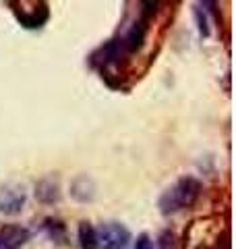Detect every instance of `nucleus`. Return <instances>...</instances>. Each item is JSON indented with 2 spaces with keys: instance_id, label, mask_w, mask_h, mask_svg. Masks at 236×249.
<instances>
[{
  "instance_id": "f257e3e1",
  "label": "nucleus",
  "mask_w": 236,
  "mask_h": 249,
  "mask_svg": "<svg viewBox=\"0 0 236 249\" xmlns=\"http://www.w3.org/2000/svg\"><path fill=\"white\" fill-rule=\"evenodd\" d=\"M201 191H203V185L199 178L185 175L162 193L160 199H157V208H160V212L164 216L183 212V210L195 206V201L199 199Z\"/></svg>"
},
{
  "instance_id": "f03ea898",
  "label": "nucleus",
  "mask_w": 236,
  "mask_h": 249,
  "mask_svg": "<svg viewBox=\"0 0 236 249\" xmlns=\"http://www.w3.org/2000/svg\"><path fill=\"white\" fill-rule=\"evenodd\" d=\"M98 247L100 249H129L131 245V232L122 222L108 220L101 222L96 229Z\"/></svg>"
},
{
  "instance_id": "7ed1b4c3",
  "label": "nucleus",
  "mask_w": 236,
  "mask_h": 249,
  "mask_svg": "<svg viewBox=\"0 0 236 249\" xmlns=\"http://www.w3.org/2000/svg\"><path fill=\"white\" fill-rule=\"evenodd\" d=\"M27 204V191L19 183H6L0 187V214L17 216Z\"/></svg>"
},
{
  "instance_id": "20e7f679",
  "label": "nucleus",
  "mask_w": 236,
  "mask_h": 249,
  "mask_svg": "<svg viewBox=\"0 0 236 249\" xmlns=\"http://www.w3.org/2000/svg\"><path fill=\"white\" fill-rule=\"evenodd\" d=\"M29 229L21 224H6L0 229V249H21L29 241Z\"/></svg>"
},
{
  "instance_id": "39448f33",
  "label": "nucleus",
  "mask_w": 236,
  "mask_h": 249,
  "mask_svg": "<svg viewBox=\"0 0 236 249\" xmlns=\"http://www.w3.org/2000/svg\"><path fill=\"white\" fill-rule=\"evenodd\" d=\"M70 197L81 201V204H85V201H91L93 197H96V185H93V181L87 177V175H81L77 177L73 183H70Z\"/></svg>"
},
{
  "instance_id": "423d86ee",
  "label": "nucleus",
  "mask_w": 236,
  "mask_h": 249,
  "mask_svg": "<svg viewBox=\"0 0 236 249\" xmlns=\"http://www.w3.org/2000/svg\"><path fill=\"white\" fill-rule=\"evenodd\" d=\"M143 40H145V19H141L137 23H133L131 29L127 31V36L120 40V46L127 52H135L143 46Z\"/></svg>"
},
{
  "instance_id": "0eeeda50",
  "label": "nucleus",
  "mask_w": 236,
  "mask_h": 249,
  "mask_svg": "<svg viewBox=\"0 0 236 249\" xmlns=\"http://www.w3.org/2000/svg\"><path fill=\"white\" fill-rule=\"evenodd\" d=\"M35 199L42 201V204H56L60 199V187L54 178H42L35 185Z\"/></svg>"
},
{
  "instance_id": "6e6552de",
  "label": "nucleus",
  "mask_w": 236,
  "mask_h": 249,
  "mask_svg": "<svg viewBox=\"0 0 236 249\" xmlns=\"http://www.w3.org/2000/svg\"><path fill=\"white\" fill-rule=\"evenodd\" d=\"M48 6L46 4H39L35 6V11H31V13H17V19L23 27H27V29H35V27H42L46 21H48Z\"/></svg>"
},
{
  "instance_id": "1a4fd4ad",
  "label": "nucleus",
  "mask_w": 236,
  "mask_h": 249,
  "mask_svg": "<svg viewBox=\"0 0 236 249\" xmlns=\"http://www.w3.org/2000/svg\"><path fill=\"white\" fill-rule=\"evenodd\" d=\"M77 237H79V245H81V249H100V247H98L96 229L91 227V222H87V220L79 222Z\"/></svg>"
},
{
  "instance_id": "9d476101",
  "label": "nucleus",
  "mask_w": 236,
  "mask_h": 249,
  "mask_svg": "<svg viewBox=\"0 0 236 249\" xmlns=\"http://www.w3.org/2000/svg\"><path fill=\"white\" fill-rule=\"evenodd\" d=\"M44 231L50 235V239L54 241H62L65 239V224L56 218H46L44 220Z\"/></svg>"
},
{
  "instance_id": "9b49d317",
  "label": "nucleus",
  "mask_w": 236,
  "mask_h": 249,
  "mask_svg": "<svg viewBox=\"0 0 236 249\" xmlns=\"http://www.w3.org/2000/svg\"><path fill=\"white\" fill-rule=\"evenodd\" d=\"M157 249H178L174 232L172 231H162V235L157 237Z\"/></svg>"
},
{
  "instance_id": "f8f14e48",
  "label": "nucleus",
  "mask_w": 236,
  "mask_h": 249,
  "mask_svg": "<svg viewBox=\"0 0 236 249\" xmlns=\"http://www.w3.org/2000/svg\"><path fill=\"white\" fill-rule=\"evenodd\" d=\"M133 249H155V247H153L152 237H149L147 232H141V235L137 237V241L133 243Z\"/></svg>"
},
{
  "instance_id": "ddd939ff",
  "label": "nucleus",
  "mask_w": 236,
  "mask_h": 249,
  "mask_svg": "<svg viewBox=\"0 0 236 249\" xmlns=\"http://www.w3.org/2000/svg\"><path fill=\"white\" fill-rule=\"evenodd\" d=\"M195 17H197V23H199V31H201V36H209V25H207V19H205V15H201L199 9H195Z\"/></svg>"
},
{
  "instance_id": "4468645a",
  "label": "nucleus",
  "mask_w": 236,
  "mask_h": 249,
  "mask_svg": "<svg viewBox=\"0 0 236 249\" xmlns=\"http://www.w3.org/2000/svg\"><path fill=\"white\" fill-rule=\"evenodd\" d=\"M197 249H207V247H203V245H201V247H197Z\"/></svg>"
}]
</instances>
